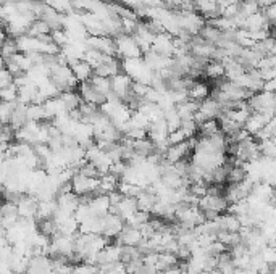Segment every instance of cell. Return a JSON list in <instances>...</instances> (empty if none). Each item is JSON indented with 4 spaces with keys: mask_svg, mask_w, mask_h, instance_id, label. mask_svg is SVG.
Masks as SVG:
<instances>
[{
    "mask_svg": "<svg viewBox=\"0 0 276 274\" xmlns=\"http://www.w3.org/2000/svg\"><path fill=\"white\" fill-rule=\"evenodd\" d=\"M115 41V50H116V58L124 60V58H141L144 53L136 44L133 36L128 34H118L113 37Z\"/></svg>",
    "mask_w": 276,
    "mask_h": 274,
    "instance_id": "6da1fadb",
    "label": "cell"
},
{
    "mask_svg": "<svg viewBox=\"0 0 276 274\" xmlns=\"http://www.w3.org/2000/svg\"><path fill=\"white\" fill-rule=\"evenodd\" d=\"M98 185V176L97 178H87L81 173H76L73 179L70 181V189L78 197H84V195H94L97 192Z\"/></svg>",
    "mask_w": 276,
    "mask_h": 274,
    "instance_id": "7a4b0ae2",
    "label": "cell"
},
{
    "mask_svg": "<svg viewBox=\"0 0 276 274\" xmlns=\"http://www.w3.org/2000/svg\"><path fill=\"white\" fill-rule=\"evenodd\" d=\"M15 203H16L18 218H21V220L36 218V211H37V199L36 197H33V195H29V194H23Z\"/></svg>",
    "mask_w": 276,
    "mask_h": 274,
    "instance_id": "3957f363",
    "label": "cell"
},
{
    "mask_svg": "<svg viewBox=\"0 0 276 274\" xmlns=\"http://www.w3.org/2000/svg\"><path fill=\"white\" fill-rule=\"evenodd\" d=\"M131 84L133 79L124 73H118L110 77V86H112V92L118 97L120 100H124L131 92Z\"/></svg>",
    "mask_w": 276,
    "mask_h": 274,
    "instance_id": "277c9868",
    "label": "cell"
},
{
    "mask_svg": "<svg viewBox=\"0 0 276 274\" xmlns=\"http://www.w3.org/2000/svg\"><path fill=\"white\" fill-rule=\"evenodd\" d=\"M150 50L155 53H160L163 57L173 55V36L168 33H157L154 36V41L150 45Z\"/></svg>",
    "mask_w": 276,
    "mask_h": 274,
    "instance_id": "5b68a950",
    "label": "cell"
},
{
    "mask_svg": "<svg viewBox=\"0 0 276 274\" xmlns=\"http://www.w3.org/2000/svg\"><path fill=\"white\" fill-rule=\"evenodd\" d=\"M192 150V147L189 144V141H184L181 144H174V145H170L166 152L163 153V160L166 163H178V161H183L189 152Z\"/></svg>",
    "mask_w": 276,
    "mask_h": 274,
    "instance_id": "8992f818",
    "label": "cell"
},
{
    "mask_svg": "<svg viewBox=\"0 0 276 274\" xmlns=\"http://www.w3.org/2000/svg\"><path fill=\"white\" fill-rule=\"evenodd\" d=\"M54 269L52 258L47 255H34L29 258L28 269L24 274H47Z\"/></svg>",
    "mask_w": 276,
    "mask_h": 274,
    "instance_id": "52a82bcc",
    "label": "cell"
},
{
    "mask_svg": "<svg viewBox=\"0 0 276 274\" xmlns=\"http://www.w3.org/2000/svg\"><path fill=\"white\" fill-rule=\"evenodd\" d=\"M87 205L92 211L94 216H105V214L110 211V200H108V195L105 194H94L91 195V199L87 200Z\"/></svg>",
    "mask_w": 276,
    "mask_h": 274,
    "instance_id": "ba28073f",
    "label": "cell"
},
{
    "mask_svg": "<svg viewBox=\"0 0 276 274\" xmlns=\"http://www.w3.org/2000/svg\"><path fill=\"white\" fill-rule=\"evenodd\" d=\"M118 239V243L120 245H126V247H137L139 243L142 242V234L139 231V228H131V226H126L121 229L120 236L116 237Z\"/></svg>",
    "mask_w": 276,
    "mask_h": 274,
    "instance_id": "9c48e42d",
    "label": "cell"
},
{
    "mask_svg": "<svg viewBox=\"0 0 276 274\" xmlns=\"http://www.w3.org/2000/svg\"><path fill=\"white\" fill-rule=\"evenodd\" d=\"M199 112L205 120H213V118H218L220 113H221V105L216 102L212 97L205 99L202 102H199Z\"/></svg>",
    "mask_w": 276,
    "mask_h": 274,
    "instance_id": "30bf717a",
    "label": "cell"
},
{
    "mask_svg": "<svg viewBox=\"0 0 276 274\" xmlns=\"http://www.w3.org/2000/svg\"><path fill=\"white\" fill-rule=\"evenodd\" d=\"M212 95V91L209 84H205L202 81H194L192 86L187 89V99H191L194 102H202L205 99H209Z\"/></svg>",
    "mask_w": 276,
    "mask_h": 274,
    "instance_id": "8fae6325",
    "label": "cell"
},
{
    "mask_svg": "<svg viewBox=\"0 0 276 274\" xmlns=\"http://www.w3.org/2000/svg\"><path fill=\"white\" fill-rule=\"evenodd\" d=\"M44 113H45V120L47 121H52L55 116L62 115V113H66V108L62 102L60 97H54V99H47L44 103Z\"/></svg>",
    "mask_w": 276,
    "mask_h": 274,
    "instance_id": "7c38bea8",
    "label": "cell"
},
{
    "mask_svg": "<svg viewBox=\"0 0 276 274\" xmlns=\"http://www.w3.org/2000/svg\"><path fill=\"white\" fill-rule=\"evenodd\" d=\"M68 66L71 68V73L76 77L78 83L89 81L91 77H92V74H94V70L84 60H76V62H73L71 65H68Z\"/></svg>",
    "mask_w": 276,
    "mask_h": 274,
    "instance_id": "4fadbf2b",
    "label": "cell"
},
{
    "mask_svg": "<svg viewBox=\"0 0 276 274\" xmlns=\"http://www.w3.org/2000/svg\"><path fill=\"white\" fill-rule=\"evenodd\" d=\"M118 182H120V179L116 178V176L107 173V174H102L98 176V185H97V192L95 194H110L113 190L118 189Z\"/></svg>",
    "mask_w": 276,
    "mask_h": 274,
    "instance_id": "5bb4252c",
    "label": "cell"
},
{
    "mask_svg": "<svg viewBox=\"0 0 276 274\" xmlns=\"http://www.w3.org/2000/svg\"><path fill=\"white\" fill-rule=\"evenodd\" d=\"M57 210V200H41L37 202V211H36V220L42 221V220H51L54 216V213Z\"/></svg>",
    "mask_w": 276,
    "mask_h": 274,
    "instance_id": "9a60e30c",
    "label": "cell"
},
{
    "mask_svg": "<svg viewBox=\"0 0 276 274\" xmlns=\"http://www.w3.org/2000/svg\"><path fill=\"white\" fill-rule=\"evenodd\" d=\"M226 118L231 120L233 123L236 124H239L241 128L245 124V121L249 120V116H250V108H249V105L247 106H242V108H233V110H226V112H221Z\"/></svg>",
    "mask_w": 276,
    "mask_h": 274,
    "instance_id": "2e32d148",
    "label": "cell"
},
{
    "mask_svg": "<svg viewBox=\"0 0 276 274\" xmlns=\"http://www.w3.org/2000/svg\"><path fill=\"white\" fill-rule=\"evenodd\" d=\"M157 202V197L149 190V189H144L141 190V194L136 197V203H137V210L139 211H144V213H150L154 203Z\"/></svg>",
    "mask_w": 276,
    "mask_h": 274,
    "instance_id": "e0dca14e",
    "label": "cell"
},
{
    "mask_svg": "<svg viewBox=\"0 0 276 274\" xmlns=\"http://www.w3.org/2000/svg\"><path fill=\"white\" fill-rule=\"evenodd\" d=\"M220 121L213 118V120H205L200 124H197V134L200 137H212L215 134H220Z\"/></svg>",
    "mask_w": 276,
    "mask_h": 274,
    "instance_id": "ac0fdd59",
    "label": "cell"
},
{
    "mask_svg": "<svg viewBox=\"0 0 276 274\" xmlns=\"http://www.w3.org/2000/svg\"><path fill=\"white\" fill-rule=\"evenodd\" d=\"M89 84L92 86V89L101 94L102 97H107L112 92V86H110V77H102V76H95L92 74V77L89 79Z\"/></svg>",
    "mask_w": 276,
    "mask_h": 274,
    "instance_id": "d6986e66",
    "label": "cell"
},
{
    "mask_svg": "<svg viewBox=\"0 0 276 274\" xmlns=\"http://www.w3.org/2000/svg\"><path fill=\"white\" fill-rule=\"evenodd\" d=\"M42 4L51 7L52 10H55V12L60 15H71L74 12L71 0H42Z\"/></svg>",
    "mask_w": 276,
    "mask_h": 274,
    "instance_id": "ffe728a7",
    "label": "cell"
},
{
    "mask_svg": "<svg viewBox=\"0 0 276 274\" xmlns=\"http://www.w3.org/2000/svg\"><path fill=\"white\" fill-rule=\"evenodd\" d=\"M51 31H52V29L48 28V24L44 21V19L37 18V19H34V21L31 23V26H29L26 34L31 36V37H44V36L51 34Z\"/></svg>",
    "mask_w": 276,
    "mask_h": 274,
    "instance_id": "44dd1931",
    "label": "cell"
},
{
    "mask_svg": "<svg viewBox=\"0 0 276 274\" xmlns=\"http://www.w3.org/2000/svg\"><path fill=\"white\" fill-rule=\"evenodd\" d=\"M62 99L63 105L66 112H71V110H76L78 106H80L81 103V95L78 94L76 91H68V92H60V95H58Z\"/></svg>",
    "mask_w": 276,
    "mask_h": 274,
    "instance_id": "7402d4cb",
    "label": "cell"
},
{
    "mask_svg": "<svg viewBox=\"0 0 276 274\" xmlns=\"http://www.w3.org/2000/svg\"><path fill=\"white\" fill-rule=\"evenodd\" d=\"M205 74L210 79H220V77H224V65L218 60H210L205 65Z\"/></svg>",
    "mask_w": 276,
    "mask_h": 274,
    "instance_id": "603a6c76",
    "label": "cell"
},
{
    "mask_svg": "<svg viewBox=\"0 0 276 274\" xmlns=\"http://www.w3.org/2000/svg\"><path fill=\"white\" fill-rule=\"evenodd\" d=\"M105 57H107V55H104L102 52L95 50V48H87V50L84 52V55H83V60H84L87 65H89L92 70H95L97 66H101V65L104 63Z\"/></svg>",
    "mask_w": 276,
    "mask_h": 274,
    "instance_id": "cb8c5ba5",
    "label": "cell"
},
{
    "mask_svg": "<svg viewBox=\"0 0 276 274\" xmlns=\"http://www.w3.org/2000/svg\"><path fill=\"white\" fill-rule=\"evenodd\" d=\"M149 126H150V121L149 118L141 113L139 110H134L131 113V118H130V128H136V129H149Z\"/></svg>",
    "mask_w": 276,
    "mask_h": 274,
    "instance_id": "d4e9b609",
    "label": "cell"
},
{
    "mask_svg": "<svg viewBox=\"0 0 276 274\" xmlns=\"http://www.w3.org/2000/svg\"><path fill=\"white\" fill-rule=\"evenodd\" d=\"M26 116H28V121H39V123L47 121L45 120V113H44V106L42 105H37V103L28 105Z\"/></svg>",
    "mask_w": 276,
    "mask_h": 274,
    "instance_id": "484cf974",
    "label": "cell"
},
{
    "mask_svg": "<svg viewBox=\"0 0 276 274\" xmlns=\"http://www.w3.org/2000/svg\"><path fill=\"white\" fill-rule=\"evenodd\" d=\"M16 102H4L0 100V124H10V120H12V115L15 110Z\"/></svg>",
    "mask_w": 276,
    "mask_h": 274,
    "instance_id": "4316f807",
    "label": "cell"
},
{
    "mask_svg": "<svg viewBox=\"0 0 276 274\" xmlns=\"http://www.w3.org/2000/svg\"><path fill=\"white\" fill-rule=\"evenodd\" d=\"M116 190L120 192L123 197H133V199H136L137 195L141 194V190H144V189H141L139 185H136V184H130V182L120 181V182H118V189Z\"/></svg>",
    "mask_w": 276,
    "mask_h": 274,
    "instance_id": "83f0119b",
    "label": "cell"
},
{
    "mask_svg": "<svg viewBox=\"0 0 276 274\" xmlns=\"http://www.w3.org/2000/svg\"><path fill=\"white\" fill-rule=\"evenodd\" d=\"M18 52L16 48V42H15V37H5V41L2 42V45H0V57L4 58V60H7V58H10L12 55H15Z\"/></svg>",
    "mask_w": 276,
    "mask_h": 274,
    "instance_id": "f1b7e54d",
    "label": "cell"
},
{
    "mask_svg": "<svg viewBox=\"0 0 276 274\" xmlns=\"http://www.w3.org/2000/svg\"><path fill=\"white\" fill-rule=\"evenodd\" d=\"M149 220H150V213H144V211L137 210L134 214H131V216L124 221V224L126 226H131V228H139L141 224L147 223Z\"/></svg>",
    "mask_w": 276,
    "mask_h": 274,
    "instance_id": "f546056e",
    "label": "cell"
},
{
    "mask_svg": "<svg viewBox=\"0 0 276 274\" xmlns=\"http://www.w3.org/2000/svg\"><path fill=\"white\" fill-rule=\"evenodd\" d=\"M259 149H260V155L268 156V158H274V156H276L274 137H270V139H265V141L259 142Z\"/></svg>",
    "mask_w": 276,
    "mask_h": 274,
    "instance_id": "4dcf8cb0",
    "label": "cell"
},
{
    "mask_svg": "<svg viewBox=\"0 0 276 274\" xmlns=\"http://www.w3.org/2000/svg\"><path fill=\"white\" fill-rule=\"evenodd\" d=\"M0 100L4 102H16L18 100V87L15 84H10L4 89H0Z\"/></svg>",
    "mask_w": 276,
    "mask_h": 274,
    "instance_id": "1f68e13d",
    "label": "cell"
},
{
    "mask_svg": "<svg viewBox=\"0 0 276 274\" xmlns=\"http://www.w3.org/2000/svg\"><path fill=\"white\" fill-rule=\"evenodd\" d=\"M259 253H260V257H262L265 265L273 266L274 263H276V250H274L273 245H268V243H267V245H265Z\"/></svg>",
    "mask_w": 276,
    "mask_h": 274,
    "instance_id": "d6a6232c",
    "label": "cell"
},
{
    "mask_svg": "<svg viewBox=\"0 0 276 274\" xmlns=\"http://www.w3.org/2000/svg\"><path fill=\"white\" fill-rule=\"evenodd\" d=\"M184 141H187V135L184 134V131H183L181 128L176 129V131H171V132L168 134V144H170V145L181 144V142H184Z\"/></svg>",
    "mask_w": 276,
    "mask_h": 274,
    "instance_id": "836d02e7",
    "label": "cell"
},
{
    "mask_svg": "<svg viewBox=\"0 0 276 274\" xmlns=\"http://www.w3.org/2000/svg\"><path fill=\"white\" fill-rule=\"evenodd\" d=\"M159 274H183V269H181V266H171V268H166V269H163V271H160Z\"/></svg>",
    "mask_w": 276,
    "mask_h": 274,
    "instance_id": "e575fe53",
    "label": "cell"
},
{
    "mask_svg": "<svg viewBox=\"0 0 276 274\" xmlns=\"http://www.w3.org/2000/svg\"><path fill=\"white\" fill-rule=\"evenodd\" d=\"M233 274H257L255 271H252L250 268H247V269H241V268H236L234 271H233Z\"/></svg>",
    "mask_w": 276,
    "mask_h": 274,
    "instance_id": "d590c367",
    "label": "cell"
},
{
    "mask_svg": "<svg viewBox=\"0 0 276 274\" xmlns=\"http://www.w3.org/2000/svg\"><path fill=\"white\" fill-rule=\"evenodd\" d=\"M4 68H5V60H4V58H2V57H0V71H2V70H4Z\"/></svg>",
    "mask_w": 276,
    "mask_h": 274,
    "instance_id": "8d00e7d4",
    "label": "cell"
}]
</instances>
